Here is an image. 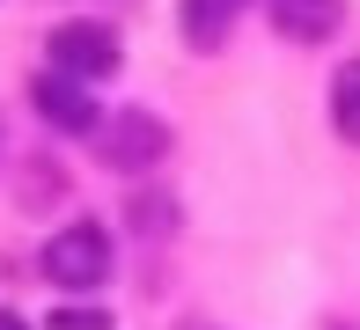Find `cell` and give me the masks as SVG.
<instances>
[{
	"instance_id": "obj_1",
	"label": "cell",
	"mask_w": 360,
	"mask_h": 330,
	"mask_svg": "<svg viewBox=\"0 0 360 330\" xmlns=\"http://www.w3.org/2000/svg\"><path fill=\"white\" fill-rule=\"evenodd\" d=\"M44 279H52V286H67V293L103 286V279H110V235H103L96 220L59 227V235L44 242Z\"/></svg>"
},
{
	"instance_id": "obj_2",
	"label": "cell",
	"mask_w": 360,
	"mask_h": 330,
	"mask_svg": "<svg viewBox=\"0 0 360 330\" xmlns=\"http://www.w3.org/2000/svg\"><path fill=\"white\" fill-rule=\"evenodd\" d=\"M44 59H52L59 74H74V81H110L118 59H125V44H118V29H103V22H59L52 37H44Z\"/></svg>"
},
{
	"instance_id": "obj_3",
	"label": "cell",
	"mask_w": 360,
	"mask_h": 330,
	"mask_svg": "<svg viewBox=\"0 0 360 330\" xmlns=\"http://www.w3.org/2000/svg\"><path fill=\"white\" fill-rule=\"evenodd\" d=\"M96 154H103L110 169H155V161L169 154V125H162L155 110H118V118L96 125Z\"/></svg>"
},
{
	"instance_id": "obj_4",
	"label": "cell",
	"mask_w": 360,
	"mask_h": 330,
	"mask_svg": "<svg viewBox=\"0 0 360 330\" xmlns=\"http://www.w3.org/2000/svg\"><path fill=\"white\" fill-rule=\"evenodd\" d=\"M30 103H37V118L59 125V132H96V125H103V118H96V95L81 88L74 74H59V66L30 81Z\"/></svg>"
},
{
	"instance_id": "obj_5",
	"label": "cell",
	"mask_w": 360,
	"mask_h": 330,
	"mask_svg": "<svg viewBox=\"0 0 360 330\" xmlns=\"http://www.w3.org/2000/svg\"><path fill=\"white\" fill-rule=\"evenodd\" d=\"M265 22L294 44H323L338 29V0H265Z\"/></svg>"
},
{
	"instance_id": "obj_6",
	"label": "cell",
	"mask_w": 360,
	"mask_h": 330,
	"mask_svg": "<svg viewBox=\"0 0 360 330\" xmlns=\"http://www.w3.org/2000/svg\"><path fill=\"white\" fill-rule=\"evenodd\" d=\"M236 15H243V0H184V44L191 52H214Z\"/></svg>"
},
{
	"instance_id": "obj_7",
	"label": "cell",
	"mask_w": 360,
	"mask_h": 330,
	"mask_svg": "<svg viewBox=\"0 0 360 330\" xmlns=\"http://www.w3.org/2000/svg\"><path fill=\"white\" fill-rule=\"evenodd\" d=\"M331 118H338V132L360 147V59L338 66V81H331Z\"/></svg>"
},
{
	"instance_id": "obj_8",
	"label": "cell",
	"mask_w": 360,
	"mask_h": 330,
	"mask_svg": "<svg viewBox=\"0 0 360 330\" xmlns=\"http://www.w3.org/2000/svg\"><path fill=\"white\" fill-rule=\"evenodd\" d=\"M52 330H110V316H103V308L67 301V308H52Z\"/></svg>"
},
{
	"instance_id": "obj_9",
	"label": "cell",
	"mask_w": 360,
	"mask_h": 330,
	"mask_svg": "<svg viewBox=\"0 0 360 330\" xmlns=\"http://www.w3.org/2000/svg\"><path fill=\"white\" fill-rule=\"evenodd\" d=\"M0 330H30V323H22V316H8V308H0Z\"/></svg>"
}]
</instances>
